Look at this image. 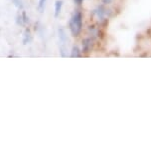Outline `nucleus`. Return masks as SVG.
I'll return each mask as SVG.
<instances>
[{
	"mask_svg": "<svg viewBox=\"0 0 151 152\" xmlns=\"http://www.w3.org/2000/svg\"><path fill=\"white\" fill-rule=\"evenodd\" d=\"M58 34H59V39H60V42L62 43V45H65L67 42V34H66V31H65L63 28H59L58 30Z\"/></svg>",
	"mask_w": 151,
	"mask_h": 152,
	"instance_id": "nucleus-5",
	"label": "nucleus"
},
{
	"mask_svg": "<svg viewBox=\"0 0 151 152\" xmlns=\"http://www.w3.org/2000/svg\"><path fill=\"white\" fill-rule=\"evenodd\" d=\"M46 2L47 0H39V3H38V11L40 13H43L45 11V7H46Z\"/></svg>",
	"mask_w": 151,
	"mask_h": 152,
	"instance_id": "nucleus-9",
	"label": "nucleus"
},
{
	"mask_svg": "<svg viewBox=\"0 0 151 152\" xmlns=\"http://www.w3.org/2000/svg\"><path fill=\"white\" fill-rule=\"evenodd\" d=\"M93 15L96 16V19L101 23H104L112 18V17L115 15V12H113L112 8L107 7V5H104V4H101L93 9Z\"/></svg>",
	"mask_w": 151,
	"mask_h": 152,
	"instance_id": "nucleus-2",
	"label": "nucleus"
},
{
	"mask_svg": "<svg viewBox=\"0 0 151 152\" xmlns=\"http://www.w3.org/2000/svg\"><path fill=\"white\" fill-rule=\"evenodd\" d=\"M89 32H90V35H92V38L93 40L99 38V37H101V29H99L98 27L95 26V25H92V26L89 27Z\"/></svg>",
	"mask_w": 151,
	"mask_h": 152,
	"instance_id": "nucleus-4",
	"label": "nucleus"
},
{
	"mask_svg": "<svg viewBox=\"0 0 151 152\" xmlns=\"http://www.w3.org/2000/svg\"><path fill=\"white\" fill-rule=\"evenodd\" d=\"M112 1H113V0H102V4H104V5H109V4H112Z\"/></svg>",
	"mask_w": 151,
	"mask_h": 152,
	"instance_id": "nucleus-14",
	"label": "nucleus"
},
{
	"mask_svg": "<svg viewBox=\"0 0 151 152\" xmlns=\"http://www.w3.org/2000/svg\"><path fill=\"white\" fill-rule=\"evenodd\" d=\"M60 55H61L62 58H65V57H67V53H66V48H65V45H61V46H60Z\"/></svg>",
	"mask_w": 151,
	"mask_h": 152,
	"instance_id": "nucleus-11",
	"label": "nucleus"
},
{
	"mask_svg": "<svg viewBox=\"0 0 151 152\" xmlns=\"http://www.w3.org/2000/svg\"><path fill=\"white\" fill-rule=\"evenodd\" d=\"M81 50H80V48L78 46H74L73 49H72V53H71V57L72 58H79V57H81Z\"/></svg>",
	"mask_w": 151,
	"mask_h": 152,
	"instance_id": "nucleus-8",
	"label": "nucleus"
},
{
	"mask_svg": "<svg viewBox=\"0 0 151 152\" xmlns=\"http://www.w3.org/2000/svg\"><path fill=\"white\" fill-rule=\"evenodd\" d=\"M16 23L18 25H24L23 20H22V16L21 15H17L16 17Z\"/></svg>",
	"mask_w": 151,
	"mask_h": 152,
	"instance_id": "nucleus-13",
	"label": "nucleus"
},
{
	"mask_svg": "<svg viewBox=\"0 0 151 152\" xmlns=\"http://www.w3.org/2000/svg\"><path fill=\"white\" fill-rule=\"evenodd\" d=\"M62 6H63V1H62V0H57L56 3H55V17H56V18L60 15V13H61Z\"/></svg>",
	"mask_w": 151,
	"mask_h": 152,
	"instance_id": "nucleus-7",
	"label": "nucleus"
},
{
	"mask_svg": "<svg viewBox=\"0 0 151 152\" xmlns=\"http://www.w3.org/2000/svg\"><path fill=\"white\" fill-rule=\"evenodd\" d=\"M93 39L92 37H88V38H85L82 40V52L84 54H88L92 51L93 48Z\"/></svg>",
	"mask_w": 151,
	"mask_h": 152,
	"instance_id": "nucleus-3",
	"label": "nucleus"
},
{
	"mask_svg": "<svg viewBox=\"0 0 151 152\" xmlns=\"http://www.w3.org/2000/svg\"><path fill=\"white\" fill-rule=\"evenodd\" d=\"M69 28L73 36H79L82 29V13L76 11L69 22Z\"/></svg>",
	"mask_w": 151,
	"mask_h": 152,
	"instance_id": "nucleus-1",
	"label": "nucleus"
},
{
	"mask_svg": "<svg viewBox=\"0 0 151 152\" xmlns=\"http://www.w3.org/2000/svg\"><path fill=\"white\" fill-rule=\"evenodd\" d=\"M12 3L15 5L18 9H23L24 4H23V2H22V0H12Z\"/></svg>",
	"mask_w": 151,
	"mask_h": 152,
	"instance_id": "nucleus-10",
	"label": "nucleus"
},
{
	"mask_svg": "<svg viewBox=\"0 0 151 152\" xmlns=\"http://www.w3.org/2000/svg\"><path fill=\"white\" fill-rule=\"evenodd\" d=\"M31 41H32V36H31L30 31L26 30L23 35V40H22V42H23L24 45H27V44H29V43H31Z\"/></svg>",
	"mask_w": 151,
	"mask_h": 152,
	"instance_id": "nucleus-6",
	"label": "nucleus"
},
{
	"mask_svg": "<svg viewBox=\"0 0 151 152\" xmlns=\"http://www.w3.org/2000/svg\"><path fill=\"white\" fill-rule=\"evenodd\" d=\"M82 1H84V0H74V2H75L76 4H78V5H81L82 3Z\"/></svg>",
	"mask_w": 151,
	"mask_h": 152,
	"instance_id": "nucleus-15",
	"label": "nucleus"
},
{
	"mask_svg": "<svg viewBox=\"0 0 151 152\" xmlns=\"http://www.w3.org/2000/svg\"><path fill=\"white\" fill-rule=\"evenodd\" d=\"M22 20H23V23L24 24H28L29 23V21H30V19H29V17L27 16V14H26V12L25 11H23L22 12Z\"/></svg>",
	"mask_w": 151,
	"mask_h": 152,
	"instance_id": "nucleus-12",
	"label": "nucleus"
}]
</instances>
